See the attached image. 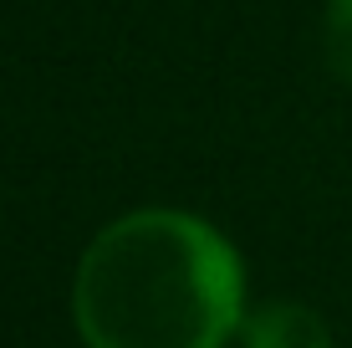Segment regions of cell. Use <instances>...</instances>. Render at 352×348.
Segmentation results:
<instances>
[{
  "mask_svg": "<svg viewBox=\"0 0 352 348\" xmlns=\"http://www.w3.org/2000/svg\"><path fill=\"white\" fill-rule=\"evenodd\" d=\"M87 348H225L245 323V267L189 210H128L87 241L72 282Z\"/></svg>",
  "mask_w": 352,
  "mask_h": 348,
  "instance_id": "obj_1",
  "label": "cell"
},
{
  "mask_svg": "<svg viewBox=\"0 0 352 348\" xmlns=\"http://www.w3.org/2000/svg\"><path fill=\"white\" fill-rule=\"evenodd\" d=\"M245 348H332V328L307 303H265L240 323Z\"/></svg>",
  "mask_w": 352,
  "mask_h": 348,
  "instance_id": "obj_2",
  "label": "cell"
},
{
  "mask_svg": "<svg viewBox=\"0 0 352 348\" xmlns=\"http://www.w3.org/2000/svg\"><path fill=\"white\" fill-rule=\"evenodd\" d=\"M322 46H327V67H332V77L352 88V0H327Z\"/></svg>",
  "mask_w": 352,
  "mask_h": 348,
  "instance_id": "obj_3",
  "label": "cell"
}]
</instances>
